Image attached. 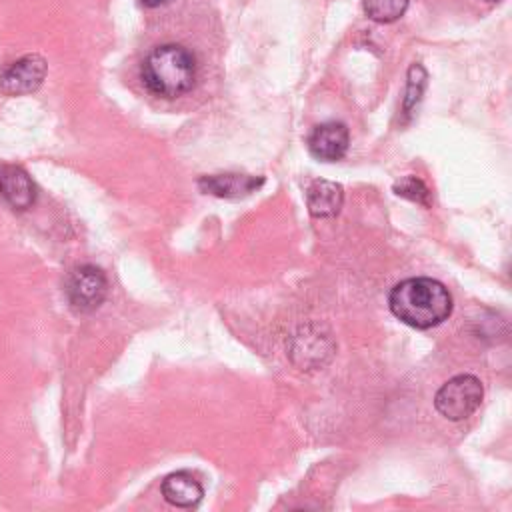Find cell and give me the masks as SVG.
I'll return each mask as SVG.
<instances>
[{
	"mask_svg": "<svg viewBox=\"0 0 512 512\" xmlns=\"http://www.w3.org/2000/svg\"><path fill=\"white\" fill-rule=\"evenodd\" d=\"M388 306L406 326L428 330L450 316L452 296L438 280L406 278L390 290Z\"/></svg>",
	"mask_w": 512,
	"mask_h": 512,
	"instance_id": "1",
	"label": "cell"
},
{
	"mask_svg": "<svg viewBox=\"0 0 512 512\" xmlns=\"http://www.w3.org/2000/svg\"><path fill=\"white\" fill-rule=\"evenodd\" d=\"M142 84L160 98H176L196 82V58L180 44L156 46L142 62Z\"/></svg>",
	"mask_w": 512,
	"mask_h": 512,
	"instance_id": "2",
	"label": "cell"
},
{
	"mask_svg": "<svg viewBox=\"0 0 512 512\" xmlns=\"http://www.w3.org/2000/svg\"><path fill=\"white\" fill-rule=\"evenodd\" d=\"M482 396L484 388L476 376L458 374L450 378L446 384H442V388L434 396V406L444 418L458 422L472 416L478 410Z\"/></svg>",
	"mask_w": 512,
	"mask_h": 512,
	"instance_id": "3",
	"label": "cell"
},
{
	"mask_svg": "<svg viewBox=\"0 0 512 512\" xmlns=\"http://www.w3.org/2000/svg\"><path fill=\"white\" fill-rule=\"evenodd\" d=\"M108 294V280L96 266H80L66 280V298L76 314L94 312Z\"/></svg>",
	"mask_w": 512,
	"mask_h": 512,
	"instance_id": "4",
	"label": "cell"
},
{
	"mask_svg": "<svg viewBox=\"0 0 512 512\" xmlns=\"http://www.w3.org/2000/svg\"><path fill=\"white\" fill-rule=\"evenodd\" d=\"M46 76V60L38 54H26L12 62L0 74V90L8 96L34 92Z\"/></svg>",
	"mask_w": 512,
	"mask_h": 512,
	"instance_id": "5",
	"label": "cell"
},
{
	"mask_svg": "<svg viewBox=\"0 0 512 512\" xmlns=\"http://www.w3.org/2000/svg\"><path fill=\"white\" fill-rule=\"evenodd\" d=\"M348 144H350L348 128L342 122H334V120L318 124L308 136L310 154L322 162H336L344 158V154L348 152Z\"/></svg>",
	"mask_w": 512,
	"mask_h": 512,
	"instance_id": "6",
	"label": "cell"
},
{
	"mask_svg": "<svg viewBox=\"0 0 512 512\" xmlns=\"http://www.w3.org/2000/svg\"><path fill=\"white\" fill-rule=\"evenodd\" d=\"M0 198L8 202L14 210H26L34 204L36 186L22 168L2 164L0 166Z\"/></svg>",
	"mask_w": 512,
	"mask_h": 512,
	"instance_id": "7",
	"label": "cell"
},
{
	"mask_svg": "<svg viewBox=\"0 0 512 512\" xmlns=\"http://www.w3.org/2000/svg\"><path fill=\"white\" fill-rule=\"evenodd\" d=\"M264 184V178L250 174H212L200 178L198 186L202 192L218 198H240L248 196Z\"/></svg>",
	"mask_w": 512,
	"mask_h": 512,
	"instance_id": "8",
	"label": "cell"
},
{
	"mask_svg": "<svg viewBox=\"0 0 512 512\" xmlns=\"http://www.w3.org/2000/svg\"><path fill=\"white\" fill-rule=\"evenodd\" d=\"M344 192L342 186L330 180H314L306 190V204L314 218L336 216L342 208Z\"/></svg>",
	"mask_w": 512,
	"mask_h": 512,
	"instance_id": "9",
	"label": "cell"
},
{
	"mask_svg": "<svg viewBox=\"0 0 512 512\" xmlns=\"http://www.w3.org/2000/svg\"><path fill=\"white\" fill-rule=\"evenodd\" d=\"M162 496L172 506L192 508L202 500L204 490H202L200 482L190 472H174L164 478Z\"/></svg>",
	"mask_w": 512,
	"mask_h": 512,
	"instance_id": "10",
	"label": "cell"
},
{
	"mask_svg": "<svg viewBox=\"0 0 512 512\" xmlns=\"http://www.w3.org/2000/svg\"><path fill=\"white\" fill-rule=\"evenodd\" d=\"M408 2L410 0H364V12L370 20L388 24L406 12Z\"/></svg>",
	"mask_w": 512,
	"mask_h": 512,
	"instance_id": "11",
	"label": "cell"
},
{
	"mask_svg": "<svg viewBox=\"0 0 512 512\" xmlns=\"http://www.w3.org/2000/svg\"><path fill=\"white\" fill-rule=\"evenodd\" d=\"M426 70L420 64H412L408 70V88H406V98H404V112L410 114L416 104L422 98L424 86H426Z\"/></svg>",
	"mask_w": 512,
	"mask_h": 512,
	"instance_id": "12",
	"label": "cell"
},
{
	"mask_svg": "<svg viewBox=\"0 0 512 512\" xmlns=\"http://www.w3.org/2000/svg\"><path fill=\"white\" fill-rule=\"evenodd\" d=\"M394 192L402 198H408L412 202L430 206V190L426 188V184L414 176H406L400 182L394 184Z\"/></svg>",
	"mask_w": 512,
	"mask_h": 512,
	"instance_id": "13",
	"label": "cell"
},
{
	"mask_svg": "<svg viewBox=\"0 0 512 512\" xmlns=\"http://www.w3.org/2000/svg\"><path fill=\"white\" fill-rule=\"evenodd\" d=\"M164 2H166V0H142V4L148 6V8H156V6L164 4Z\"/></svg>",
	"mask_w": 512,
	"mask_h": 512,
	"instance_id": "14",
	"label": "cell"
},
{
	"mask_svg": "<svg viewBox=\"0 0 512 512\" xmlns=\"http://www.w3.org/2000/svg\"><path fill=\"white\" fill-rule=\"evenodd\" d=\"M486 2H498V0H486Z\"/></svg>",
	"mask_w": 512,
	"mask_h": 512,
	"instance_id": "15",
	"label": "cell"
}]
</instances>
